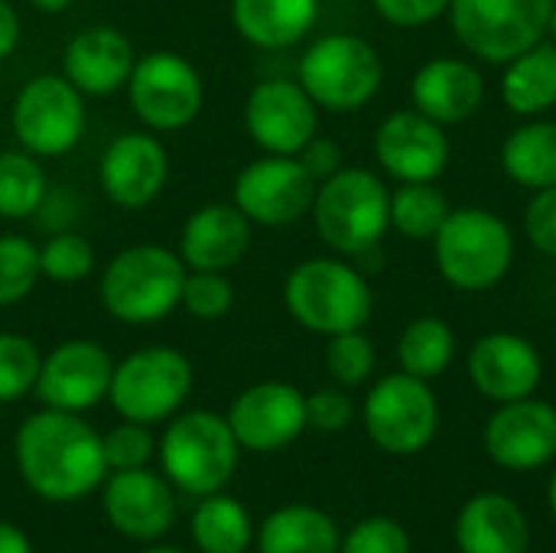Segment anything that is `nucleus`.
Here are the masks:
<instances>
[{"label": "nucleus", "mask_w": 556, "mask_h": 553, "mask_svg": "<svg viewBox=\"0 0 556 553\" xmlns=\"http://www.w3.org/2000/svg\"><path fill=\"white\" fill-rule=\"evenodd\" d=\"M13 460L29 492L46 502H78L104 486L108 463L101 433L81 414L42 407L29 414L13 440Z\"/></svg>", "instance_id": "1"}, {"label": "nucleus", "mask_w": 556, "mask_h": 553, "mask_svg": "<svg viewBox=\"0 0 556 553\" xmlns=\"http://www.w3.org/2000/svg\"><path fill=\"white\" fill-rule=\"evenodd\" d=\"M189 267L163 244H130L117 251L101 274L98 297L111 319L124 326H153L179 310Z\"/></svg>", "instance_id": "2"}, {"label": "nucleus", "mask_w": 556, "mask_h": 553, "mask_svg": "<svg viewBox=\"0 0 556 553\" xmlns=\"http://www.w3.org/2000/svg\"><path fill=\"white\" fill-rule=\"evenodd\" d=\"M287 313L316 336L365 329L371 319V287L355 264L339 257H306L283 280Z\"/></svg>", "instance_id": "3"}, {"label": "nucleus", "mask_w": 556, "mask_h": 553, "mask_svg": "<svg viewBox=\"0 0 556 553\" xmlns=\"http://www.w3.org/2000/svg\"><path fill=\"white\" fill-rule=\"evenodd\" d=\"M309 212L326 248L342 257H358L381 248L391 228V192L371 169L342 166L316 186Z\"/></svg>", "instance_id": "4"}, {"label": "nucleus", "mask_w": 556, "mask_h": 553, "mask_svg": "<svg viewBox=\"0 0 556 553\" xmlns=\"http://www.w3.org/2000/svg\"><path fill=\"white\" fill-rule=\"evenodd\" d=\"M156 453L169 486L205 499L212 492H225V486L235 479L241 443L235 440L228 417L212 411H182L169 417Z\"/></svg>", "instance_id": "5"}, {"label": "nucleus", "mask_w": 556, "mask_h": 553, "mask_svg": "<svg viewBox=\"0 0 556 553\" xmlns=\"http://www.w3.org/2000/svg\"><path fill=\"white\" fill-rule=\"evenodd\" d=\"M437 267L446 284L466 293L492 290L515 261V235L508 222L489 209H453L433 238Z\"/></svg>", "instance_id": "6"}, {"label": "nucleus", "mask_w": 556, "mask_h": 553, "mask_svg": "<svg viewBox=\"0 0 556 553\" xmlns=\"http://www.w3.org/2000/svg\"><path fill=\"white\" fill-rule=\"evenodd\" d=\"M296 81L332 114L362 111L384 81V65L378 49L352 33H326L319 36L296 65Z\"/></svg>", "instance_id": "7"}, {"label": "nucleus", "mask_w": 556, "mask_h": 553, "mask_svg": "<svg viewBox=\"0 0 556 553\" xmlns=\"http://www.w3.org/2000/svg\"><path fill=\"white\" fill-rule=\"evenodd\" d=\"M192 362L169 345L137 349L114 365L108 401L121 420L163 424L182 411L192 394Z\"/></svg>", "instance_id": "8"}, {"label": "nucleus", "mask_w": 556, "mask_h": 553, "mask_svg": "<svg viewBox=\"0 0 556 553\" xmlns=\"http://www.w3.org/2000/svg\"><path fill=\"white\" fill-rule=\"evenodd\" d=\"M556 0H453L450 23L456 39L492 65H508L515 55L538 46L551 29Z\"/></svg>", "instance_id": "9"}, {"label": "nucleus", "mask_w": 556, "mask_h": 553, "mask_svg": "<svg viewBox=\"0 0 556 553\" xmlns=\"http://www.w3.org/2000/svg\"><path fill=\"white\" fill-rule=\"evenodd\" d=\"M10 127L20 150L39 160L65 156L81 143L88 127L85 95L65 75H36L16 91Z\"/></svg>", "instance_id": "10"}, {"label": "nucleus", "mask_w": 556, "mask_h": 553, "mask_svg": "<svg viewBox=\"0 0 556 553\" xmlns=\"http://www.w3.org/2000/svg\"><path fill=\"white\" fill-rule=\"evenodd\" d=\"M127 98L140 124L153 134H173L189 127L202 104H205V85L199 68L173 52V49H153L147 55H137Z\"/></svg>", "instance_id": "11"}, {"label": "nucleus", "mask_w": 556, "mask_h": 553, "mask_svg": "<svg viewBox=\"0 0 556 553\" xmlns=\"http://www.w3.org/2000/svg\"><path fill=\"white\" fill-rule=\"evenodd\" d=\"M362 420L378 450L391 456H414L427 450L440 430V401L424 378L397 372L368 391Z\"/></svg>", "instance_id": "12"}, {"label": "nucleus", "mask_w": 556, "mask_h": 553, "mask_svg": "<svg viewBox=\"0 0 556 553\" xmlns=\"http://www.w3.org/2000/svg\"><path fill=\"white\" fill-rule=\"evenodd\" d=\"M316 179L296 156L264 153L251 160L231 186V202L248 215L251 225L283 228L309 215L316 199Z\"/></svg>", "instance_id": "13"}, {"label": "nucleus", "mask_w": 556, "mask_h": 553, "mask_svg": "<svg viewBox=\"0 0 556 553\" xmlns=\"http://www.w3.org/2000/svg\"><path fill=\"white\" fill-rule=\"evenodd\" d=\"M111 375L114 362L101 342L65 339L49 355H42L33 394L42 401V407L85 414L108 398Z\"/></svg>", "instance_id": "14"}, {"label": "nucleus", "mask_w": 556, "mask_h": 553, "mask_svg": "<svg viewBox=\"0 0 556 553\" xmlns=\"http://www.w3.org/2000/svg\"><path fill=\"white\" fill-rule=\"evenodd\" d=\"M244 127L264 153L296 156L319 130V108L300 81L264 78L244 101Z\"/></svg>", "instance_id": "15"}, {"label": "nucleus", "mask_w": 556, "mask_h": 553, "mask_svg": "<svg viewBox=\"0 0 556 553\" xmlns=\"http://www.w3.org/2000/svg\"><path fill=\"white\" fill-rule=\"evenodd\" d=\"M225 417L241 450L277 453L306 430V394L287 381H257L231 401Z\"/></svg>", "instance_id": "16"}, {"label": "nucleus", "mask_w": 556, "mask_h": 553, "mask_svg": "<svg viewBox=\"0 0 556 553\" xmlns=\"http://www.w3.org/2000/svg\"><path fill=\"white\" fill-rule=\"evenodd\" d=\"M169 179V153L160 143L156 134L147 130H127L117 134L101 160H98V183L101 192L127 212L147 209L160 199Z\"/></svg>", "instance_id": "17"}, {"label": "nucleus", "mask_w": 556, "mask_h": 553, "mask_svg": "<svg viewBox=\"0 0 556 553\" xmlns=\"http://www.w3.org/2000/svg\"><path fill=\"white\" fill-rule=\"evenodd\" d=\"M485 453L508 473H534L556 460V407L521 398L502 404L485 424Z\"/></svg>", "instance_id": "18"}, {"label": "nucleus", "mask_w": 556, "mask_h": 553, "mask_svg": "<svg viewBox=\"0 0 556 553\" xmlns=\"http://www.w3.org/2000/svg\"><path fill=\"white\" fill-rule=\"evenodd\" d=\"M104 518L108 525L137 544H156L176 521V495L166 476L150 466L111 473L104 482Z\"/></svg>", "instance_id": "19"}, {"label": "nucleus", "mask_w": 556, "mask_h": 553, "mask_svg": "<svg viewBox=\"0 0 556 553\" xmlns=\"http://www.w3.org/2000/svg\"><path fill=\"white\" fill-rule=\"evenodd\" d=\"M375 156L397 183H433L450 166V137L417 108L394 111L375 130Z\"/></svg>", "instance_id": "20"}, {"label": "nucleus", "mask_w": 556, "mask_h": 553, "mask_svg": "<svg viewBox=\"0 0 556 553\" xmlns=\"http://www.w3.org/2000/svg\"><path fill=\"white\" fill-rule=\"evenodd\" d=\"M544 365L538 349L515 332H489L469 349V381L472 388L495 401H521L538 391Z\"/></svg>", "instance_id": "21"}, {"label": "nucleus", "mask_w": 556, "mask_h": 553, "mask_svg": "<svg viewBox=\"0 0 556 553\" xmlns=\"http://www.w3.org/2000/svg\"><path fill=\"white\" fill-rule=\"evenodd\" d=\"M251 222L235 202L199 205L179 231V257L189 271H222L241 264L251 248Z\"/></svg>", "instance_id": "22"}, {"label": "nucleus", "mask_w": 556, "mask_h": 553, "mask_svg": "<svg viewBox=\"0 0 556 553\" xmlns=\"http://www.w3.org/2000/svg\"><path fill=\"white\" fill-rule=\"evenodd\" d=\"M137 52L117 26H88L75 33L62 52V75L91 98L127 88Z\"/></svg>", "instance_id": "23"}, {"label": "nucleus", "mask_w": 556, "mask_h": 553, "mask_svg": "<svg viewBox=\"0 0 556 553\" xmlns=\"http://www.w3.org/2000/svg\"><path fill=\"white\" fill-rule=\"evenodd\" d=\"M410 98L420 114L437 124H463L485 101L482 72L466 59H430L417 68L410 81Z\"/></svg>", "instance_id": "24"}, {"label": "nucleus", "mask_w": 556, "mask_h": 553, "mask_svg": "<svg viewBox=\"0 0 556 553\" xmlns=\"http://www.w3.org/2000/svg\"><path fill=\"white\" fill-rule=\"evenodd\" d=\"M459 553H528L531 525L521 505L498 492L472 495L456 518Z\"/></svg>", "instance_id": "25"}, {"label": "nucleus", "mask_w": 556, "mask_h": 553, "mask_svg": "<svg viewBox=\"0 0 556 553\" xmlns=\"http://www.w3.org/2000/svg\"><path fill=\"white\" fill-rule=\"evenodd\" d=\"M319 0H231V23L257 49H290L316 23Z\"/></svg>", "instance_id": "26"}, {"label": "nucleus", "mask_w": 556, "mask_h": 553, "mask_svg": "<svg viewBox=\"0 0 556 553\" xmlns=\"http://www.w3.org/2000/svg\"><path fill=\"white\" fill-rule=\"evenodd\" d=\"M342 535L316 505H283L270 512L257 531L261 553H339Z\"/></svg>", "instance_id": "27"}, {"label": "nucleus", "mask_w": 556, "mask_h": 553, "mask_svg": "<svg viewBox=\"0 0 556 553\" xmlns=\"http://www.w3.org/2000/svg\"><path fill=\"white\" fill-rule=\"evenodd\" d=\"M502 98L515 114L538 117L556 104V46L538 42L505 65Z\"/></svg>", "instance_id": "28"}, {"label": "nucleus", "mask_w": 556, "mask_h": 553, "mask_svg": "<svg viewBox=\"0 0 556 553\" xmlns=\"http://www.w3.org/2000/svg\"><path fill=\"white\" fill-rule=\"evenodd\" d=\"M502 166L531 192L556 186V121H531L511 130L502 143Z\"/></svg>", "instance_id": "29"}, {"label": "nucleus", "mask_w": 556, "mask_h": 553, "mask_svg": "<svg viewBox=\"0 0 556 553\" xmlns=\"http://www.w3.org/2000/svg\"><path fill=\"white\" fill-rule=\"evenodd\" d=\"M192 541L202 553H244L254 541L248 508L225 492L205 495L192 512Z\"/></svg>", "instance_id": "30"}, {"label": "nucleus", "mask_w": 556, "mask_h": 553, "mask_svg": "<svg viewBox=\"0 0 556 553\" xmlns=\"http://www.w3.org/2000/svg\"><path fill=\"white\" fill-rule=\"evenodd\" d=\"M456 355V336L446 319L440 316H417L397 339V362L401 372L433 381L440 378Z\"/></svg>", "instance_id": "31"}, {"label": "nucleus", "mask_w": 556, "mask_h": 553, "mask_svg": "<svg viewBox=\"0 0 556 553\" xmlns=\"http://www.w3.org/2000/svg\"><path fill=\"white\" fill-rule=\"evenodd\" d=\"M49 176L39 163V156L26 150H7L0 153V218L23 222L39 212V205L49 196Z\"/></svg>", "instance_id": "32"}, {"label": "nucleus", "mask_w": 556, "mask_h": 553, "mask_svg": "<svg viewBox=\"0 0 556 553\" xmlns=\"http://www.w3.org/2000/svg\"><path fill=\"white\" fill-rule=\"evenodd\" d=\"M450 212V199L433 183H401L391 192V225L410 241H433Z\"/></svg>", "instance_id": "33"}, {"label": "nucleus", "mask_w": 556, "mask_h": 553, "mask_svg": "<svg viewBox=\"0 0 556 553\" xmlns=\"http://www.w3.org/2000/svg\"><path fill=\"white\" fill-rule=\"evenodd\" d=\"M94 248L85 235L62 228L39 244V274L52 284H78L94 271Z\"/></svg>", "instance_id": "34"}, {"label": "nucleus", "mask_w": 556, "mask_h": 553, "mask_svg": "<svg viewBox=\"0 0 556 553\" xmlns=\"http://www.w3.org/2000/svg\"><path fill=\"white\" fill-rule=\"evenodd\" d=\"M39 277V244L23 235H0V306L23 303Z\"/></svg>", "instance_id": "35"}, {"label": "nucleus", "mask_w": 556, "mask_h": 553, "mask_svg": "<svg viewBox=\"0 0 556 553\" xmlns=\"http://www.w3.org/2000/svg\"><path fill=\"white\" fill-rule=\"evenodd\" d=\"M42 355L23 332H0V404H13L36 388Z\"/></svg>", "instance_id": "36"}, {"label": "nucleus", "mask_w": 556, "mask_h": 553, "mask_svg": "<svg viewBox=\"0 0 556 553\" xmlns=\"http://www.w3.org/2000/svg\"><path fill=\"white\" fill-rule=\"evenodd\" d=\"M179 306L199 323H218L235 306V284L222 271H189Z\"/></svg>", "instance_id": "37"}, {"label": "nucleus", "mask_w": 556, "mask_h": 553, "mask_svg": "<svg viewBox=\"0 0 556 553\" xmlns=\"http://www.w3.org/2000/svg\"><path fill=\"white\" fill-rule=\"evenodd\" d=\"M375 345L371 339L355 329V332H339V336H329V345H326V368L329 375L342 385V388H358L365 385L371 375H375Z\"/></svg>", "instance_id": "38"}, {"label": "nucleus", "mask_w": 556, "mask_h": 553, "mask_svg": "<svg viewBox=\"0 0 556 553\" xmlns=\"http://www.w3.org/2000/svg\"><path fill=\"white\" fill-rule=\"evenodd\" d=\"M101 447H104L108 473L143 469V466H150V460L156 453V440H153L150 427L147 424H134V420H121L117 427H111L101 437Z\"/></svg>", "instance_id": "39"}, {"label": "nucleus", "mask_w": 556, "mask_h": 553, "mask_svg": "<svg viewBox=\"0 0 556 553\" xmlns=\"http://www.w3.org/2000/svg\"><path fill=\"white\" fill-rule=\"evenodd\" d=\"M339 553H410V535L394 518H365L342 538Z\"/></svg>", "instance_id": "40"}, {"label": "nucleus", "mask_w": 556, "mask_h": 553, "mask_svg": "<svg viewBox=\"0 0 556 553\" xmlns=\"http://www.w3.org/2000/svg\"><path fill=\"white\" fill-rule=\"evenodd\" d=\"M355 417V404L339 388H323L306 394V427L319 433H342Z\"/></svg>", "instance_id": "41"}, {"label": "nucleus", "mask_w": 556, "mask_h": 553, "mask_svg": "<svg viewBox=\"0 0 556 553\" xmlns=\"http://www.w3.org/2000/svg\"><path fill=\"white\" fill-rule=\"evenodd\" d=\"M525 235L541 254L556 257V186L538 189L534 199L528 202V209H525Z\"/></svg>", "instance_id": "42"}, {"label": "nucleus", "mask_w": 556, "mask_h": 553, "mask_svg": "<svg viewBox=\"0 0 556 553\" xmlns=\"http://www.w3.org/2000/svg\"><path fill=\"white\" fill-rule=\"evenodd\" d=\"M450 3L453 0H371L378 16L401 29H417V26L433 23L437 16L450 10Z\"/></svg>", "instance_id": "43"}, {"label": "nucleus", "mask_w": 556, "mask_h": 553, "mask_svg": "<svg viewBox=\"0 0 556 553\" xmlns=\"http://www.w3.org/2000/svg\"><path fill=\"white\" fill-rule=\"evenodd\" d=\"M296 160L306 166V173H309L316 183H323V179H329V176H336V173L342 169V147H339L336 140H329V137H313V140L296 153Z\"/></svg>", "instance_id": "44"}, {"label": "nucleus", "mask_w": 556, "mask_h": 553, "mask_svg": "<svg viewBox=\"0 0 556 553\" xmlns=\"http://www.w3.org/2000/svg\"><path fill=\"white\" fill-rule=\"evenodd\" d=\"M20 39H23L20 13H16V7L10 0H0V62L16 52Z\"/></svg>", "instance_id": "45"}, {"label": "nucleus", "mask_w": 556, "mask_h": 553, "mask_svg": "<svg viewBox=\"0 0 556 553\" xmlns=\"http://www.w3.org/2000/svg\"><path fill=\"white\" fill-rule=\"evenodd\" d=\"M0 553H33V544L16 525L0 521Z\"/></svg>", "instance_id": "46"}, {"label": "nucleus", "mask_w": 556, "mask_h": 553, "mask_svg": "<svg viewBox=\"0 0 556 553\" xmlns=\"http://www.w3.org/2000/svg\"><path fill=\"white\" fill-rule=\"evenodd\" d=\"M26 3L39 13H65L72 7V0H26Z\"/></svg>", "instance_id": "47"}, {"label": "nucleus", "mask_w": 556, "mask_h": 553, "mask_svg": "<svg viewBox=\"0 0 556 553\" xmlns=\"http://www.w3.org/2000/svg\"><path fill=\"white\" fill-rule=\"evenodd\" d=\"M547 505H551V512H554L556 518V473L551 476V486H547Z\"/></svg>", "instance_id": "48"}, {"label": "nucleus", "mask_w": 556, "mask_h": 553, "mask_svg": "<svg viewBox=\"0 0 556 553\" xmlns=\"http://www.w3.org/2000/svg\"><path fill=\"white\" fill-rule=\"evenodd\" d=\"M143 553H186V551H179V548H166V544H153V548H147Z\"/></svg>", "instance_id": "49"}, {"label": "nucleus", "mask_w": 556, "mask_h": 553, "mask_svg": "<svg viewBox=\"0 0 556 553\" xmlns=\"http://www.w3.org/2000/svg\"><path fill=\"white\" fill-rule=\"evenodd\" d=\"M547 33H554L556 36V3H554V13H551V29Z\"/></svg>", "instance_id": "50"}]
</instances>
